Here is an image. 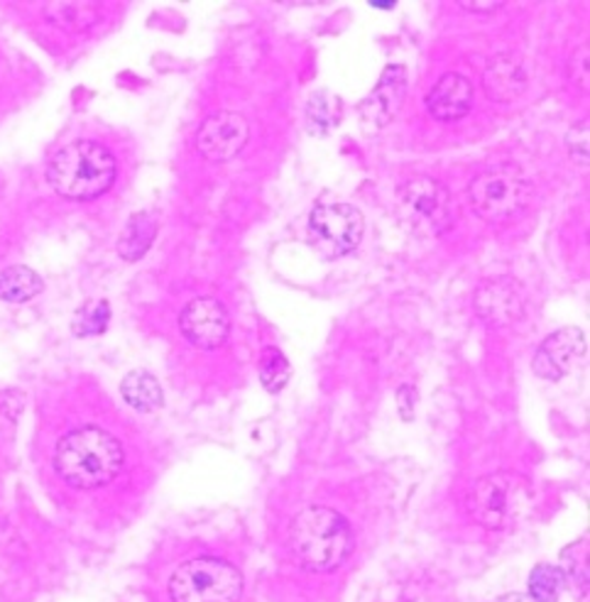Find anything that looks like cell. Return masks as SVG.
Segmentation results:
<instances>
[{
	"label": "cell",
	"mask_w": 590,
	"mask_h": 602,
	"mask_svg": "<svg viewBox=\"0 0 590 602\" xmlns=\"http://www.w3.org/2000/svg\"><path fill=\"white\" fill-rule=\"evenodd\" d=\"M566 147L578 164H588V120H581V123L568 130Z\"/></svg>",
	"instance_id": "obj_23"
},
{
	"label": "cell",
	"mask_w": 590,
	"mask_h": 602,
	"mask_svg": "<svg viewBox=\"0 0 590 602\" xmlns=\"http://www.w3.org/2000/svg\"><path fill=\"white\" fill-rule=\"evenodd\" d=\"M338 120V101L334 96L319 94L309 103V125L316 130V135L329 133V128L336 125Z\"/></svg>",
	"instance_id": "obj_22"
},
{
	"label": "cell",
	"mask_w": 590,
	"mask_h": 602,
	"mask_svg": "<svg viewBox=\"0 0 590 602\" xmlns=\"http://www.w3.org/2000/svg\"><path fill=\"white\" fill-rule=\"evenodd\" d=\"M397 404H400V414L404 422L414 419V407H417V390L409 385H402L397 392Z\"/></svg>",
	"instance_id": "obj_24"
},
{
	"label": "cell",
	"mask_w": 590,
	"mask_h": 602,
	"mask_svg": "<svg viewBox=\"0 0 590 602\" xmlns=\"http://www.w3.org/2000/svg\"><path fill=\"white\" fill-rule=\"evenodd\" d=\"M429 113L436 120H458L463 118L473 106V86L458 74H446L444 79L434 86L429 98H426Z\"/></svg>",
	"instance_id": "obj_15"
},
{
	"label": "cell",
	"mask_w": 590,
	"mask_h": 602,
	"mask_svg": "<svg viewBox=\"0 0 590 602\" xmlns=\"http://www.w3.org/2000/svg\"><path fill=\"white\" fill-rule=\"evenodd\" d=\"M532 500L529 480L517 473H493L480 478L468 495L471 517L490 532L507 529L515 524Z\"/></svg>",
	"instance_id": "obj_4"
},
{
	"label": "cell",
	"mask_w": 590,
	"mask_h": 602,
	"mask_svg": "<svg viewBox=\"0 0 590 602\" xmlns=\"http://www.w3.org/2000/svg\"><path fill=\"white\" fill-rule=\"evenodd\" d=\"M588 353V343L581 328H561V331L551 333L539 346L537 355H534V372L544 380H561L571 372L576 363H581Z\"/></svg>",
	"instance_id": "obj_11"
},
{
	"label": "cell",
	"mask_w": 590,
	"mask_h": 602,
	"mask_svg": "<svg viewBox=\"0 0 590 602\" xmlns=\"http://www.w3.org/2000/svg\"><path fill=\"white\" fill-rule=\"evenodd\" d=\"M527 67H524L517 54H498V57L488 62L483 86L485 94L495 103H515L524 89H527Z\"/></svg>",
	"instance_id": "obj_14"
},
{
	"label": "cell",
	"mask_w": 590,
	"mask_h": 602,
	"mask_svg": "<svg viewBox=\"0 0 590 602\" xmlns=\"http://www.w3.org/2000/svg\"><path fill=\"white\" fill-rule=\"evenodd\" d=\"M42 292V280L30 267L15 265L0 275V299L28 302Z\"/></svg>",
	"instance_id": "obj_18"
},
{
	"label": "cell",
	"mask_w": 590,
	"mask_h": 602,
	"mask_svg": "<svg viewBox=\"0 0 590 602\" xmlns=\"http://www.w3.org/2000/svg\"><path fill=\"white\" fill-rule=\"evenodd\" d=\"M468 10H478V13H490V10L502 8V3H463Z\"/></svg>",
	"instance_id": "obj_25"
},
{
	"label": "cell",
	"mask_w": 590,
	"mask_h": 602,
	"mask_svg": "<svg viewBox=\"0 0 590 602\" xmlns=\"http://www.w3.org/2000/svg\"><path fill=\"white\" fill-rule=\"evenodd\" d=\"M120 394L138 412H155L162 407V387L150 372H130V375H125L123 385H120Z\"/></svg>",
	"instance_id": "obj_17"
},
{
	"label": "cell",
	"mask_w": 590,
	"mask_h": 602,
	"mask_svg": "<svg viewBox=\"0 0 590 602\" xmlns=\"http://www.w3.org/2000/svg\"><path fill=\"white\" fill-rule=\"evenodd\" d=\"M52 466L69 488L96 490L120 475L125 451L111 431L89 424L62 436L54 448Z\"/></svg>",
	"instance_id": "obj_1"
},
{
	"label": "cell",
	"mask_w": 590,
	"mask_h": 602,
	"mask_svg": "<svg viewBox=\"0 0 590 602\" xmlns=\"http://www.w3.org/2000/svg\"><path fill=\"white\" fill-rule=\"evenodd\" d=\"M108 319H111L108 302H91V304H86L79 314H76L74 331H76V336L103 333L106 326H108Z\"/></svg>",
	"instance_id": "obj_21"
},
{
	"label": "cell",
	"mask_w": 590,
	"mask_h": 602,
	"mask_svg": "<svg viewBox=\"0 0 590 602\" xmlns=\"http://www.w3.org/2000/svg\"><path fill=\"white\" fill-rule=\"evenodd\" d=\"M495 602H532L527 595H520V593H510V595H502L498 598Z\"/></svg>",
	"instance_id": "obj_26"
},
{
	"label": "cell",
	"mask_w": 590,
	"mask_h": 602,
	"mask_svg": "<svg viewBox=\"0 0 590 602\" xmlns=\"http://www.w3.org/2000/svg\"><path fill=\"white\" fill-rule=\"evenodd\" d=\"M289 549L307 571L331 573L353 554V532L336 510L307 507L292 519Z\"/></svg>",
	"instance_id": "obj_2"
},
{
	"label": "cell",
	"mask_w": 590,
	"mask_h": 602,
	"mask_svg": "<svg viewBox=\"0 0 590 602\" xmlns=\"http://www.w3.org/2000/svg\"><path fill=\"white\" fill-rule=\"evenodd\" d=\"M566 588V573L559 566L539 563L529 573V600L532 602H556Z\"/></svg>",
	"instance_id": "obj_19"
},
{
	"label": "cell",
	"mask_w": 590,
	"mask_h": 602,
	"mask_svg": "<svg viewBox=\"0 0 590 602\" xmlns=\"http://www.w3.org/2000/svg\"><path fill=\"white\" fill-rule=\"evenodd\" d=\"M157 236V221L150 214H138L128 221L123 236L118 240V253L128 262H135L148 253Z\"/></svg>",
	"instance_id": "obj_16"
},
{
	"label": "cell",
	"mask_w": 590,
	"mask_h": 602,
	"mask_svg": "<svg viewBox=\"0 0 590 602\" xmlns=\"http://www.w3.org/2000/svg\"><path fill=\"white\" fill-rule=\"evenodd\" d=\"M289 375L292 370H289L287 358H284L277 348H267L260 363L262 385H265L270 392H280L289 382Z\"/></svg>",
	"instance_id": "obj_20"
},
{
	"label": "cell",
	"mask_w": 590,
	"mask_h": 602,
	"mask_svg": "<svg viewBox=\"0 0 590 602\" xmlns=\"http://www.w3.org/2000/svg\"><path fill=\"white\" fill-rule=\"evenodd\" d=\"M404 91H407V74L404 67L395 64V67H387L382 74L380 84L375 91L365 98V103L360 106V113H363V123L370 128H382L387 125L400 106L404 101Z\"/></svg>",
	"instance_id": "obj_13"
},
{
	"label": "cell",
	"mask_w": 590,
	"mask_h": 602,
	"mask_svg": "<svg viewBox=\"0 0 590 602\" xmlns=\"http://www.w3.org/2000/svg\"><path fill=\"white\" fill-rule=\"evenodd\" d=\"M312 236L316 238L326 255L341 258L348 255L351 250L358 248L360 240H363V216L358 209L348 204H334V206H321L312 214Z\"/></svg>",
	"instance_id": "obj_7"
},
{
	"label": "cell",
	"mask_w": 590,
	"mask_h": 602,
	"mask_svg": "<svg viewBox=\"0 0 590 602\" xmlns=\"http://www.w3.org/2000/svg\"><path fill=\"white\" fill-rule=\"evenodd\" d=\"M172 602H238L243 595V576L221 558H192L170 578Z\"/></svg>",
	"instance_id": "obj_5"
},
{
	"label": "cell",
	"mask_w": 590,
	"mask_h": 602,
	"mask_svg": "<svg viewBox=\"0 0 590 602\" xmlns=\"http://www.w3.org/2000/svg\"><path fill=\"white\" fill-rule=\"evenodd\" d=\"M473 306L478 319L490 328L515 324L524 314L522 284L512 277H490L485 282H480L473 297Z\"/></svg>",
	"instance_id": "obj_9"
},
{
	"label": "cell",
	"mask_w": 590,
	"mask_h": 602,
	"mask_svg": "<svg viewBox=\"0 0 590 602\" xmlns=\"http://www.w3.org/2000/svg\"><path fill=\"white\" fill-rule=\"evenodd\" d=\"M400 196L402 204L434 233H441L451 223V196L436 179L414 177L402 186Z\"/></svg>",
	"instance_id": "obj_12"
},
{
	"label": "cell",
	"mask_w": 590,
	"mask_h": 602,
	"mask_svg": "<svg viewBox=\"0 0 590 602\" xmlns=\"http://www.w3.org/2000/svg\"><path fill=\"white\" fill-rule=\"evenodd\" d=\"M532 186L517 164H500V167L480 172L468 186V199L473 211L490 223H505L517 218L529 204Z\"/></svg>",
	"instance_id": "obj_6"
},
{
	"label": "cell",
	"mask_w": 590,
	"mask_h": 602,
	"mask_svg": "<svg viewBox=\"0 0 590 602\" xmlns=\"http://www.w3.org/2000/svg\"><path fill=\"white\" fill-rule=\"evenodd\" d=\"M179 331L192 346L214 350L226 343L228 333H231V319H228L221 302L214 297H199L182 309Z\"/></svg>",
	"instance_id": "obj_8"
},
{
	"label": "cell",
	"mask_w": 590,
	"mask_h": 602,
	"mask_svg": "<svg viewBox=\"0 0 590 602\" xmlns=\"http://www.w3.org/2000/svg\"><path fill=\"white\" fill-rule=\"evenodd\" d=\"M248 138H250L248 120L240 113L221 111L204 120V125L199 128V135H196V147H199L201 157L206 160L228 162L245 147Z\"/></svg>",
	"instance_id": "obj_10"
},
{
	"label": "cell",
	"mask_w": 590,
	"mask_h": 602,
	"mask_svg": "<svg viewBox=\"0 0 590 602\" xmlns=\"http://www.w3.org/2000/svg\"><path fill=\"white\" fill-rule=\"evenodd\" d=\"M373 8H382V10H390V8H395V3H378V0H373V3H370Z\"/></svg>",
	"instance_id": "obj_27"
},
{
	"label": "cell",
	"mask_w": 590,
	"mask_h": 602,
	"mask_svg": "<svg viewBox=\"0 0 590 602\" xmlns=\"http://www.w3.org/2000/svg\"><path fill=\"white\" fill-rule=\"evenodd\" d=\"M118 164L111 152L91 140L72 142L52 157L47 182L54 191L72 201H91L111 189Z\"/></svg>",
	"instance_id": "obj_3"
}]
</instances>
